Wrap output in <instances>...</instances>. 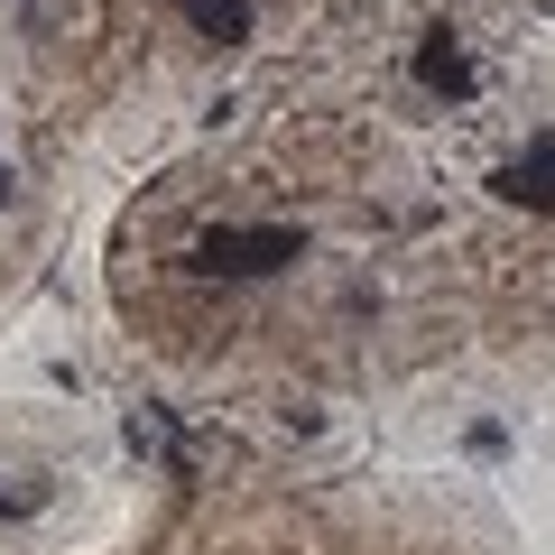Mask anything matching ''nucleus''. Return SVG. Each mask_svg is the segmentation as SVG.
<instances>
[{"label": "nucleus", "instance_id": "1", "mask_svg": "<svg viewBox=\"0 0 555 555\" xmlns=\"http://www.w3.org/2000/svg\"><path fill=\"white\" fill-rule=\"evenodd\" d=\"M287 259H306L297 222H232V232H204L185 269H195V278H278Z\"/></svg>", "mask_w": 555, "mask_h": 555}, {"label": "nucleus", "instance_id": "2", "mask_svg": "<svg viewBox=\"0 0 555 555\" xmlns=\"http://www.w3.org/2000/svg\"><path fill=\"white\" fill-rule=\"evenodd\" d=\"M491 195H500V204H518V214H555V130H537L528 149L500 167Z\"/></svg>", "mask_w": 555, "mask_h": 555}, {"label": "nucleus", "instance_id": "3", "mask_svg": "<svg viewBox=\"0 0 555 555\" xmlns=\"http://www.w3.org/2000/svg\"><path fill=\"white\" fill-rule=\"evenodd\" d=\"M416 83H426L436 102H473L481 93V65L463 56L454 28H426V47H416Z\"/></svg>", "mask_w": 555, "mask_h": 555}, {"label": "nucleus", "instance_id": "4", "mask_svg": "<svg viewBox=\"0 0 555 555\" xmlns=\"http://www.w3.org/2000/svg\"><path fill=\"white\" fill-rule=\"evenodd\" d=\"M177 10H185L214 47H241V38H250V0H177Z\"/></svg>", "mask_w": 555, "mask_h": 555}, {"label": "nucleus", "instance_id": "5", "mask_svg": "<svg viewBox=\"0 0 555 555\" xmlns=\"http://www.w3.org/2000/svg\"><path fill=\"white\" fill-rule=\"evenodd\" d=\"M0 204H10V167H0Z\"/></svg>", "mask_w": 555, "mask_h": 555}]
</instances>
